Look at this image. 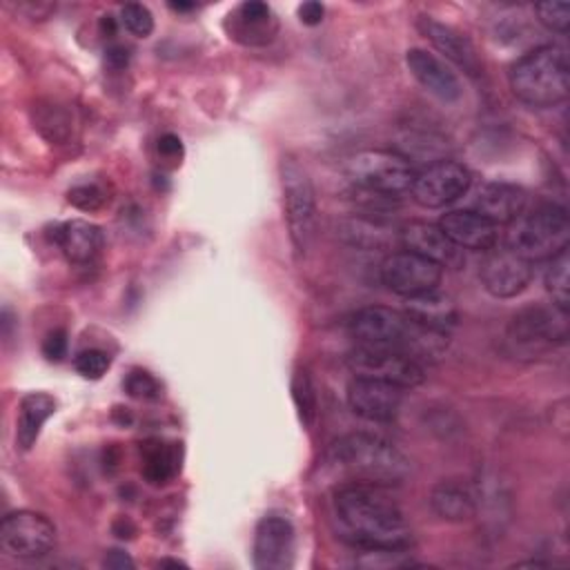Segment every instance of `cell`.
I'll return each instance as SVG.
<instances>
[{
	"instance_id": "83f0119b",
	"label": "cell",
	"mask_w": 570,
	"mask_h": 570,
	"mask_svg": "<svg viewBox=\"0 0 570 570\" xmlns=\"http://www.w3.org/2000/svg\"><path fill=\"white\" fill-rule=\"evenodd\" d=\"M343 234L363 247H383L392 240V232L381 223V220H372V218H356L350 220L343 229Z\"/></svg>"
},
{
	"instance_id": "d590c367",
	"label": "cell",
	"mask_w": 570,
	"mask_h": 570,
	"mask_svg": "<svg viewBox=\"0 0 570 570\" xmlns=\"http://www.w3.org/2000/svg\"><path fill=\"white\" fill-rule=\"evenodd\" d=\"M158 154L165 158V160H178L180 163V156H183V142L176 134H163L158 138Z\"/></svg>"
},
{
	"instance_id": "60d3db41",
	"label": "cell",
	"mask_w": 570,
	"mask_h": 570,
	"mask_svg": "<svg viewBox=\"0 0 570 570\" xmlns=\"http://www.w3.org/2000/svg\"><path fill=\"white\" fill-rule=\"evenodd\" d=\"M100 27H102V31H105V33L114 36V31H116V20H114V16H102Z\"/></svg>"
},
{
	"instance_id": "f546056e",
	"label": "cell",
	"mask_w": 570,
	"mask_h": 570,
	"mask_svg": "<svg viewBox=\"0 0 570 570\" xmlns=\"http://www.w3.org/2000/svg\"><path fill=\"white\" fill-rule=\"evenodd\" d=\"M120 20L127 27L129 33L138 38H147L154 31V16L151 11L140 2H129L120 11Z\"/></svg>"
},
{
	"instance_id": "74e56055",
	"label": "cell",
	"mask_w": 570,
	"mask_h": 570,
	"mask_svg": "<svg viewBox=\"0 0 570 570\" xmlns=\"http://www.w3.org/2000/svg\"><path fill=\"white\" fill-rule=\"evenodd\" d=\"M102 566L105 568H111V570H122V568H134V559L122 552V550H109L102 559Z\"/></svg>"
},
{
	"instance_id": "4dcf8cb0",
	"label": "cell",
	"mask_w": 570,
	"mask_h": 570,
	"mask_svg": "<svg viewBox=\"0 0 570 570\" xmlns=\"http://www.w3.org/2000/svg\"><path fill=\"white\" fill-rule=\"evenodd\" d=\"M109 365H111V356L105 350H98V347H89V350L78 352V356L73 361L76 372L85 379H100L109 370Z\"/></svg>"
},
{
	"instance_id": "6da1fadb",
	"label": "cell",
	"mask_w": 570,
	"mask_h": 570,
	"mask_svg": "<svg viewBox=\"0 0 570 570\" xmlns=\"http://www.w3.org/2000/svg\"><path fill=\"white\" fill-rule=\"evenodd\" d=\"M332 510L341 539L358 550H407L412 543L405 514L383 485L345 483L336 490Z\"/></svg>"
},
{
	"instance_id": "e0dca14e",
	"label": "cell",
	"mask_w": 570,
	"mask_h": 570,
	"mask_svg": "<svg viewBox=\"0 0 570 570\" xmlns=\"http://www.w3.org/2000/svg\"><path fill=\"white\" fill-rule=\"evenodd\" d=\"M416 27L434 45V49L441 51L448 60L459 65L470 76L481 73V69H483L481 58H479L472 40L465 33H461L459 29H454L432 16H419Z\"/></svg>"
},
{
	"instance_id": "d6986e66",
	"label": "cell",
	"mask_w": 570,
	"mask_h": 570,
	"mask_svg": "<svg viewBox=\"0 0 570 570\" xmlns=\"http://www.w3.org/2000/svg\"><path fill=\"white\" fill-rule=\"evenodd\" d=\"M439 227L461 249L488 252V249L497 247V243H499V225H494L492 220H488L485 216H481L474 209L448 212L439 220Z\"/></svg>"
},
{
	"instance_id": "4316f807",
	"label": "cell",
	"mask_w": 570,
	"mask_h": 570,
	"mask_svg": "<svg viewBox=\"0 0 570 570\" xmlns=\"http://www.w3.org/2000/svg\"><path fill=\"white\" fill-rule=\"evenodd\" d=\"M570 256L568 249L550 258V265L546 269V289L552 296V303L568 307L570 303Z\"/></svg>"
},
{
	"instance_id": "ab89813d",
	"label": "cell",
	"mask_w": 570,
	"mask_h": 570,
	"mask_svg": "<svg viewBox=\"0 0 570 570\" xmlns=\"http://www.w3.org/2000/svg\"><path fill=\"white\" fill-rule=\"evenodd\" d=\"M111 532H114L118 539H131V537L136 534V525H134L127 517H120V519L114 521Z\"/></svg>"
},
{
	"instance_id": "d6a6232c",
	"label": "cell",
	"mask_w": 570,
	"mask_h": 570,
	"mask_svg": "<svg viewBox=\"0 0 570 570\" xmlns=\"http://www.w3.org/2000/svg\"><path fill=\"white\" fill-rule=\"evenodd\" d=\"M125 390L129 396L140 401H154L160 396V383L145 370H131L125 376Z\"/></svg>"
},
{
	"instance_id": "d4e9b609",
	"label": "cell",
	"mask_w": 570,
	"mask_h": 570,
	"mask_svg": "<svg viewBox=\"0 0 570 570\" xmlns=\"http://www.w3.org/2000/svg\"><path fill=\"white\" fill-rule=\"evenodd\" d=\"M56 412V399L45 392H31L22 396L16 416V445L20 450H29L38 436L42 425Z\"/></svg>"
},
{
	"instance_id": "9c48e42d",
	"label": "cell",
	"mask_w": 570,
	"mask_h": 570,
	"mask_svg": "<svg viewBox=\"0 0 570 570\" xmlns=\"http://www.w3.org/2000/svg\"><path fill=\"white\" fill-rule=\"evenodd\" d=\"M347 367L358 379H374L383 383H392L396 387L410 390L423 383L425 370L416 358L385 347H363L356 345L347 354Z\"/></svg>"
},
{
	"instance_id": "4fadbf2b",
	"label": "cell",
	"mask_w": 570,
	"mask_h": 570,
	"mask_svg": "<svg viewBox=\"0 0 570 570\" xmlns=\"http://www.w3.org/2000/svg\"><path fill=\"white\" fill-rule=\"evenodd\" d=\"M479 276L488 294L494 298H512L530 285L532 263L505 245L492 247L485 252Z\"/></svg>"
},
{
	"instance_id": "7a4b0ae2",
	"label": "cell",
	"mask_w": 570,
	"mask_h": 570,
	"mask_svg": "<svg viewBox=\"0 0 570 570\" xmlns=\"http://www.w3.org/2000/svg\"><path fill=\"white\" fill-rule=\"evenodd\" d=\"M350 336L363 347L403 352L419 363L434 361L448 350V334L414 323L405 312L392 307H363L350 318Z\"/></svg>"
},
{
	"instance_id": "7402d4cb",
	"label": "cell",
	"mask_w": 570,
	"mask_h": 570,
	"mask_svg": "<svg viewBox=\"0 0 570 570\" xmlns=\"http://www.w3.org/2000/svg\"><path fill=\"white\" fill-rule=\"evenodd\" d=\"M53 243L69 263H91L102 249V232L89 220H67L53 229Z\"/></svg>"
},
{
	"instance_id": "9a60e30c",
	"label": "cell",
	"mask_w": 570,
	"mask_h": 570,
	"mask_svg": "<svg viewBox=\"0 0 570 570\" xmlns=\"http://www.w3.org/2000/svg\"><path fill=\"white\" fill-rule=\"evenodd\" d=\"M403 392V387L392 383L354 376V381L347 385V405L356 416L365 421L390 423L401 412Z\"/></svg>"
},
{
	"instance_id": "5b68a950",
	"label": "cell",
	"mask_w": 570,
	"mask_h": 570,
	"mask_svg": "<svg viewBox=\"0 0 570 570\" xmlns=\"http://www.w3.org/2000/svg\"><path fill=\"white\" fill-rule=\"evenodd\" d=\"M568 240L570 218L568 212L559 205H539L528 214L523 212L517 220L510 223L505 234V247L530 263L554 258L568 249Z\"/></svg>"
},
{
	"instance_id": "8fae6325",
	"label": "cell",
	"mask_w": 570,
	"mask_h": 570,
	"mask_svg": "<svg viewBox=\"0 0 570 570\" xmlns=\"http://www.w3.org/2000/svg\"><path fill=\"white\" fill-rule=\"evenodd\" d=\"M0 543L16 559H38L56 548V525L33 510H18L2 519Z\"/></svg>"
},
{
	"instance_id": "8d00e7d4",
	"label": "cell",
	"mask_w": 570,
	"mask_h": 570,
	"mask_svg": "<svg viewBox=\"0 0 570 570\" xmlns=\"http://www.w3.org/2000/svg\"><path fill=\"white\" fill-rule=\"evenodd\" d=\"M323 16H325V7H323L321 2H316V0H307V2H303V4L298 7V18H301V22L307 24V27L321 24Z\"/></svg>"
},
{
	"instance_id": "f1b7e54d",
	"label": "cell",
	"mask_w": 570,
	"mask_h": 570,
	"mask_svg": "<svg viewBox=\"0 0 570 570\" xmlns=\"http://www.w3.org/2000/svg\"><path fill=\"white\" fill-rule=\"evenodd\" d=\"M292 399L298 410V419L303 425H312L316 416V392L307 370H298L292 379Z\"/></svg>"
},
{
	"instance_id": "f35d334b",
	"label": "cell",
	"mask_w": 570,
	"mask_h": 570,
	"mask_svg": "<svg viewBox=\"0 0 570 570\" xmlns=\"http://www.w3.org/2000/svg\"><path fill=\"white\" fill-rule=\"evenodd\" d=\"M105 60H107L109 67L122 69V67H127V62H129V51H127L122 45H114V47H109V49L105 51Z\"/></svg>"
},
{
	"instance_id": "ac0fdd59",
	"label": "cell",
	"mask_w": 570,
	"mask_h": 570,
	"mask_svg": "<svg viewBox=\"0 0 570 570\" xmlns=\"http://www.w3.org/2000/svg\"><path fill=\"white\" fill-rule=\"evenodd\" d=\"M405 65L416 82L439 100L456 102L461 98L463 89L459 76L439 56L414 47L405 53Z\"/></svg>"
},
{
	"instance_id": "52a82bcc",
	"label": "cell",
	"mask_w": 570,
	"mask_h": 570,
	"mask_svg": "<svg viewBox=\"0 0 570 570\" xmlns=\"http://www.w3.org/2000/svg\"><path fill=\"white\" fill-rule=\"evenodd\" d=\"M347 178L361 189L363 194L381 196V198H399L410 194L414 180V167L410 160L390 149H365L350 158L347 163Z\"/></svg>"
},
{
	"instance_id": "cb8c5ba5",
	"label": "cell",
	"mask_w": 570,
	"mask_h": 570,
	"mask_svg": "<svg viewBox=\"0 0 570 570\" xmlns=\"http://www.w3.org/2000/svg\"><path fill=\"white\" fill-rule=\"evenodd\" d=\"M430 505L443 521L461 523L476 514V494L461 479H443L430 492Z\"/></svg>"
},
{
	"instance_id": "603a6c76",
	"label": "cell",
	"mask_w": 570,
	"mask_h": 570,
	"mask_svg": "<svg viewBox=\"0 0 570 570\" xmlns=\"http://www.w3.org/2000/svg\"><path fill=\"white\" fill-rule=\"evenodd\" d=\"M403 312L414 323L443 334H450V330L456 325V318H459L454 301L448 294L439 292V287L416 296H407Z\"/></svg>"
},
{
	"instance_id": "ffe728a7",
	"label": "cell",
	"mask_w": 570,
	"mask_h": 570,
	"mask_svg": "<svg viewBox=\"0 0 570 570\" xmlns=\"http://www.w3.org/2000/svg\"><path fill=\"white\" fill-rule=\"evenodd\" d=\"M528 205V194L519 185L512 183H488L481 187L474 212L492 220L494 225H510L517 220Z\"/></svg>"
},
{
	"instance_id": "ba28073f",
	"label": "cell",
	"mask_w": 570,
	"mask_h": 570,
	"mask_svg": "<svg viewBox=\"0 0 570 570\" xmlns=\"http://www.w3.org/2000/svg\"><path fill=\"white\" fill-rule=\"evenodd\" d=\"M278 176H281L289 240L296 256H303L314 238V225H316L314 185L307 169L289 154L281 158Z\"/></svg>"
},
{
	"instance_id": "277c9868",
	"label": "cell",
	"mask_w": 570,
	"mask_h": 570,
	"mask_svg": "<svg viewBox=\"0 0 570 570\" xmlns=\"http://www.w3.org/2000/svg\"><path fill=\"white\" fill-rule=\"evenodd\" d=\"M512 94L530 107H557L570 91L568 53L559 45H541L510 67Z\"/></svg>"
},
{
	"instance_id": "44dd1931",
	"label": "cell",
	"mask_w": 570,
	"mask_h": 570,
	"mask_svg": "<svg viewBox=\"0 0 570 570\" xmlns=\"http://www.w3.org/2000/svg\"><path fill=\"white\" fill-rule=\"evenodd\" d=\"M276 27L278 24L269 4L261 0H247L234 13H229V36L249 47L267 45L274 38Z\"/></svg>"
},
{
	"instance_id": "30bf717a",
	"label": "cell",
	"mask_w": 570,
	"mask_h": 570,
	"mask_svg": "<svg viewBox=\"0 0 570 570\" xmlns=\"http://www.w3.org/2000/svg\"><path fill=\"white\" fill-rule=\"evenodd\" d=\"M472 185V174L456 160H434L414 174L410 196L425 209H439L459 200Z\"/></svg>"
},
{
	"instance_id": "5bb4252c",
	"label": "cell",
	"mask_w": 570,
	"mask_h": 570,
	"mask_svg": "<svg viewBox=\"0 0 570 570\" xmlns=\"http://www.w3.org/2000/svg\"><path fill=\"white\" fill-rule=\"evenodd\" d=\"M294 525L283 514H267L254 532V566L258 570H285L294 563Z\"/></svg>"
},
{
	"instance_id": "3957f363",
	"label": "cell",
	"mask_w": 570,
	"mask_h": 570,
	"mask_svg": "<svg viewBox=\"0 0 570 570\" xmlns=\"http://www.w3.org/2000/svg\"><path fill=\"white\" fill-rule=\"evenodd\" d=\"M327 463L345 479V483L383 488L401 483L410 472L407 456L394 443L365 432L345 434L334 441L327 452Z\"/></svg>"
},
{
	"instance_id": "b9f144b4",
	"label": "cell",
	"mask_w": 570,
	"mask_h": 570,
	"mask_svg": "<svg viewBox=\"0 0 570 570\" xmlns=\"http://www.w3.org/2000/svg\"><path fill=\"white\" fill-rule=\"evenodd\" d=\"M169 9L185 13V11H191V9H196V4H194V2H169Z\"/></svg>"
},
{
	"instance_id": "7c38bea8",
	"label": "cell",
	"mask_w": 570,
	"mask_h": 570,
	"mask_svg": "<svg viewBox=\"0 0 570 570\" xmlns=\"http://www.w3.org/2000/svg\"><path fill=\"white\" fill-rule=\"evenodd\" d=\"M379 274H381V283L390 292L407 298V296L436 289L443 278V267L419 254L403 249V252H392L381 263Z\"/></svg>"
},
{
	"instance_id": "e575fe53",
	"label": "cell",
	"mask_w": 570,
	"mask_h": 570,
	"mask_svg": "<svg viewBox=\"0 0 570 570\" xmlns=\"http://www.w3.org/2000/svg\"><path fill=\"white\" fill-rule=\"evenodd\" d=\"M42 354L49 361H62L67 354V332L65 330H51L42 341Z\"/></svg>"
},
{
	"instance_id": "484cf974",
	"label": "cell",
	"mask_w": 570,
	"mask_h": 570,
	"mask_svg": "<svg viewBox=\"0 0 570 570\" xmlns=\"http://www.w3.org/2000/svg\"><path fill=\"white\" fill-rule=\"evenodd\" d=\"M142 476L151 485H163L180 472V448L165 441H147L142 445Z\"/></svg>"
},
{
	"instance_id": "2e32d148",
	"label": "cell",
	"mask_w": 570,
	"mask_h": 570,
	"mask_svg": "<svg viewBox=\"0 0 570 570\" xmlns=\"http://www.w3.org/2000/svg\"><path fill=\"white\" fill-rule=\"evenodd\" d=\"M399 240H401L403 249L419 254V256L441 265L443 269L445 267L459 269L465 263L463 249L448 238V234L439 227V223L412 220L401 227Z\"/></svg>"
},
{
	"instance_id": "836d02e7",
	"label": "cell",
	"mask_w": 570,
	"mask_h": 570,
	"mask_svg": "<svg viewBox=\"0 0 570 570\" xmlns=\"http://www.w3.org/2000/svg\"><path fill=\"white\" fill-rule=\"evenodd\" d=\"M67 200L73 207L82 209V212H96V209H100L107 203V196H105V191L98 185L89 183V185L71 187L69 194H67Z\"/></svg>"
},
{
	"instance_id": "1f68e13d",
	"label": "cell",
	"mask_w": 570,
	"mask_h": 570,
	"mask_svg": "<svg viewBox=\"0 0 570 570\" xmlns=\"http://www.w3.org/2000/svg\"><path fill=\"white\" fill-rule=\"evenodd\" d=\"M534 13L546 29L557 31V33L568 31V22H570V4L568 2H539V4H534Z\"/></svg>"
},
{
	"instance_id": "8992f818",
	"label": "cell",
	"mask_w": 570,
	"mask_h": 570,
	"mask_svg": "<svg viewBox=\"0 0 570 570\" xmlns=\"http://www.w3.org/2000/svg\"><path fill=\"white\" fill-rule=\"evenodd\" d=\"M568 341V307L539 303L521 307L508 323L505 343L519 358H537Z\"/></svg>"
}]
</instances>
